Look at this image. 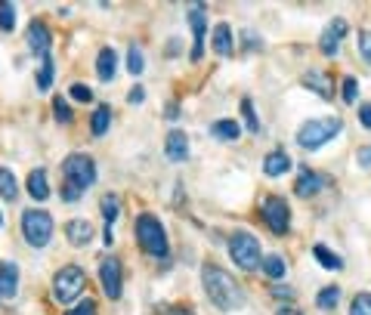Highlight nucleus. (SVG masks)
Instances as JSON below:
<instances>
[{
  "instance_id": "f257e3e1",
  "label": "nucleus",
  "mask_w": 371,
  "mask_h": 315,
  "mask_svg": "<svg viewBox=\"0 0 371 315\" xmlns=\"http://www.w3.org/2000/svg\"><path fill=\"white\" fill-rule=\"evenodd\" d=\"M201 281H204V294H207V300L214 303L216 309H223V312H232V309L245 306V290H241V284L235 281V278L229 275L226 269L207 263L201 269Z\"/></svg>"
},
{
  "instance_id": "f03ea898",
  "label": "nucleus",
  "mask_w": 371,
  "mask_h": 315,
  "mask_svg": "<svg viewBox=\"0 0 371 315\" xmlns=\"http://www.w3.org/2000/svg\"><path fill=\"white\" fill-rule=\"evenodd\" d=\"M340 130H344V121H340V117H313V121H306L297 130V145L306 148V152H319V148L325 145V142H331Z\"/></svg>"
},
{
  "instance_id": "7ed1b4c3",
  "label": "nucleus",
  "mask_w": 371,
  "mask_h": 315,
  "mask_svg": "<svg viewBox=\"0 0 371 315\" xmlns=\"http://www.w3.org/2000/svg\"><path fill=\"white\" fill-rule=\"evenodd\" d=\"M84 288H87V275H84L80 266H62L53 278V296H56V303H62V306L78 300V296L84 294Z\"/></svg>"
},
{
  "instance_id": "20e7f679",
  "label": "nucleus",
  "mask_w": 371,
  "mask_h": 315,
  "mask_svg": "<svg viewBox=\"0 0 371 315\" xmlns=\"http://www.w3.org/2000/svg\"><path fill=\"white\" fill-rule=\"evenodd\" d=\"M229 257L235 259V266L245 272H254L263 266V253H260V241L251 232H235L229 238Z\"/></svg>"
},
{
  "instance_id": "39448f33",
  "label": "nucleus",
  "mask_w": 371,
  "mask_h": 315,
  "mask_svg": "<svg viewBox=\"0 0 371 315\" xmlns=\"http://www.w3.org/2000/svg\"><path fill=\"white\" fill-rule=\"evenodd\" d=\"M136 241L152 257H167V232L161 226V220H155L152 213H142L136 220Z\"/></svg>"
},
{
  "instance_id": "423d86ee",
  "label": "nucleus",
  "mask_w": 371,
  "mask_h": 315,
  "mask_svg": "<svg viewBox=\"0 0 371 315\" xmlns=\"http://www.w3.org/2000/svg\"><path fill=\"white\" fill-rule=\"evenodd\" d=\"M62 176H65V185H74L78 191H84L96 183V164H93L90 154L74 152L62 161Z\"/></svg>"
},
{
  "instance_id": "0eeeda50",
  "label": "nucleus",
  "mask_w": 371,
  "mask_h": 315,
  "mask_svg": "<svg viewBox=\"0 0 371 315\" xmlns=\"http://www.w3.org/2000/svg\"><path fill=\"white\" fill-rule=\"evenodd\" d=\"M22 235L31 247H47L53 238V216L47 210H25L22 213Z\"/></svg>"
},
{
  "instance_id": "6e6552de",
  "label": "nucleus",
  "mask_w": 371,
  "mask_h": 315,
  "mask_svg": "<svg viewBox=\"0 0 371 315\" xmlns=\"http://www.w3.org/2000/svg\"><path fill=\"white\" fill-rule=\"evenodd\" d=\"M263 220H266V226H269L276 235H284L291 229V207H288V201L278 198V195H269L263 201Z\"/></svg>"
},
{
  "instance_id": "1a4fd4ad",
  "label": "nucleus",
  "mask_w": 371,
  "mask_h": 315,
  "mask_svg": "<svg viewBox=\"0 0 371 315\" xmlns=\"http://www.w3.org/2000/svg\"><path fill=\"white\" fill-rule=\"evenodd\" d=\"M99 281H102V290L111 296V300H117L124 290V278H121V263H117L115 257L102 259L99 263Z\"/></svg>"
},
{
  "instance_id": "9d476101",
  "label": "nucleus",
  "mask_w": 371,
  "mask_h": 315,
  "mask_svg": "<svg viewBox=\"0 0 371 315\" xmlns=\"http://www.w3.org/2000/svg\"><path fill=\"white\" fill-rule=\"evenodd\" d=\"M344 34H346V22H344V19H334V22H328V28L322 31V37H319V49L325 56H337Z\"/></svg>"
},
{
  "instance_id": "9b49d317",
  "label": "nucleus",
  "mask_w": 371,
  "mask_h": 315,
  "mask_svg": "<svg viewBox=\"0 0 371 315\" xmlns=\"http://www.w3.org/2000/svg\"><path fill=\"white\" fill-rule=\"evenodd\" d=\"M189 25H192V34H195V47H192V62L201 59L204 53V31H207V16H204V6L195 3L189 12Z\"/></svg>"
},
{
  "instance_id": "f8f14e48",
  "label": "nucleus",
  "mask_w": 371,
  "mask_h": 315,
  "mask_svg": "<svg viewBox=\"0 0 371 315\" xmlns=\"http://www.w3.org/2000/svg\"><path fill=\"white\" fill-rule=\"evenodd\" d=\"M328 183H331L328 176H319V173H313L309 167H303L300 176H297V183H294V191L300 198H313V195H319V191L325 189Z\"/></svg>"
},
{
  "instance_id": "ddd939ff",
  "label": "nucleus",
  "mask_w": 371,
  "mask_h": 315,
  "mask_svg": "<svg viewBox=\"0 0 371 315\" xmlns=\"http://www.w3.org/2000/svg\"><path fill=\"white\" fill-rule=\"evenodd\" d=\"M49 28L41 22V19H34V22L28 25V47H31V53H37L43 59V56H49Z\"/></svg>"
},
{
  "instance_id": "4468645a",
  "label": "nucleus",
  "mask_w": 371,
  "mask_h": 315,
  "mask_svg": "<svg viewBox=\"0 0 371 315\" xmlns=\"http://www.w3.org/2000/svg\"><path fill=\"white\" fill-rule=\"evenodd\" d=\"M164 154L170 161H186L189 158V136L183 130H170L164 139Z\"/></svg>"
},
{
  "instance_id": "2eb2a0df",
  "label": "nucleus",
  "mask_w": 371,
  "mask_h": 315,
  "mask_svg": "<svg viewBox=\"0 0 371 315\" xmlns=\"http://www.w3.org/2000/svg\"><path fill=\"white\" fill-rule=\"evenodd\" d=\"M291 170V158H288V152H284V148H276V152H269L263 158V173L266 176H284V173Z\"/></svg>"
},
{
  "instance_id": "dca6fc26",
  "label": "nucleus",
  "mask_w": 371,
  "mask_h": 315,
  "mask_svg": "<svg viewBox=\"0 0 371 315\" xmlns=\"http://www.w3.org/2000/svg\"><path fill=\"white\" fill-rule=\"evenodd\" d=\"M115 71H117V53L115 47H102L96 56V74L99 80H115Z\"/></svg>"
},
{
  "instance_id": "f3484780",
  "label": "nucleus",
  "mask_w": 371,
  "mask_h": 315,
  "mask_svg": "<svg viewBox=\"0 0 371 315\" xmlns=\"http://www.w3.org/2000/svg\"><path fill=\"white\" fill-rule=\"evenodd\" d=\"M303 86L315 90L322 99H334V93H331V80H328V74H325V71H319V68H309V71L303 74Z\"/></svg>"
},
{
  "instance_id": "a211bd4d",
  "label": "nucleus",
  "mask_w": 371,
  "mask_h": 315,
  "mask_svg": "<svg viewBox=\"0 0 371 315\" xmlns=\"http://www.w3.org/2000/svg\"><path fill=\"white\" fill-rule=\"evenodd\" d=\"M19 288V266L16 263H0V300L16 296Z\"/></svg>"
},
{
  "instance_id": "6ab92c4d",
  "label": "nucleus",
  "mask_w": 371,
  "mask_h": 315,
  "mask_svg": "<svg viewBox=\"0 0 371 315\" xmlns=\"http://www.w3.org/2000/svg\"><path fill=\"white\" fill-rule=\"evenodd\" d=\"M210 43H214V53H216V56H232V49H235L232 28H229L226 22H220V25L214 28V37H210Z\"/></svg>"
},
{
  "instance_id": "aec40b11",
  "label": "nucleus",
  "mask_w": 371,
  "mask_h": 315,
  "mask_svg": "<svg viewBox=\"0 0 371 315\" xmlns=\"http://www.w3.org/2000/svg\"><path fill=\"white\" fill-rule=\"evenodd\" d=\"M65 235L74 247H84L93 238V226L87 220H71V222H65Z\"/></svg>"
},
{
  "instance_id": "412c9836",
  "label": "nucleus",
  "mask_w": 371,
  "mask_h": 315,
  "mask_svg": "<svg viewBox=\"0 0 371 315\" xmlns=\"http://www.w3.org/2000/svg\"><path fill=\"white\" fill-rule=\"evenodd\" d=\"M28 195L34 198V201H43V198H49V183H47V170H31L28 173Z\"/></svg>"
},
{
  "instance_id": "4be33fe9",
  "label": "nucleus",
  "mask_w": 371,
  "mask_h": 315,
  "mask_svg": "<svg viewBox=\"0 0 371 315\" xmlns=\"http://www.w3.org/2000/svg\"><path fill=\"white\" fill-rule=\"evenodd\" d=\"M313 257H315V259H319V263H322V269H331V272L344 269V259H340V257H337V253H334V250H328L325 244H315V247H313Z\"/></svg>"
},
{
  "instance_id": "5701e85b",
  "label": "nucleus",
  "mask_w": 371,
  "mask_h": 315,
  "mask_svg": "<svg viewBox=\"0 0 371 315\" xmlns=\"http://www.w3.org/2000/svg\"><path fill=\"white\" fill-rule=\"evenodd\" d=\"M99 210H102L105 226H111V222L121 216V198H117V195H102V201H99Z\"/></svg>"
},
{
  "instance_id": "b1692460",
  "label": "nucleus",
  "mask_w": 371,
  "mask_h": 315,
  "mask_svg": "<svg viewBox=\"0 0 371 315\" xmlns=\"http://www.w3.org/2000/svg\"><path fill=\"white\" fill-rule=\"evenodd\" d=\"M109 124H111V108H109V105H99V108L93 111V121H90L93 136H105Z\"/></svg>"
},
{
  "instance_id": "393cba45",
  "label": "nucleus",
  "mask_w": 371,
  "mask_h": 315,
  "mask_svg": "<svg viewBox=\"0 0 371 315\" xmlns=\"http://www.w3.org/2000/svg\"><path fill=\"white\" fill-rule=\"evenodd\" d=\"M210 133L220 136V139H226V142H235L238 139V133H241V127H238V121H216L214 127H210Z\"/></svg>"
},
{
  "instance_id": "a878e982",
  "label": "nucleus",
  "mask_w": 371,
  "mask_h": 315,
  "mask_svg": "<svg viewBox=\"0 0 371 315\" xmlns=\"http://www.w3.org/2000/svg\"><path fill=\"white\" fill-rule=\"evenodd\" d=\"M260 269H263L269 278H284V272H288V263H284L278 253H269V257H263V266H260Z\"/></svg>"
},
{
  "instance_id": "bb28decb",
  "label": "nucleus",
  "mask_w": 371,
  "mask_h": 315,
  "mask_svg": "<svg viewBox=\"0 0 371 315\" xmlns=\"http://www.w3.org/2000/svg\"><path fill=\"white\" fill-rule=\"evenodd\" d=\"M16 195H19L16 176H12L6 167H0V198H6V201H16Z\"/></svg>"
},
{
  "instance_id": "cd10ccee",
  "label": "nucleus",
  "mask_w": 371,
  "mask_h": 315,
  "mask_svg": "<svg viewBox=\"0 0 371 315\" xmlns=\"http://www.w3.org/2000/svg\"><path fill=\"white\" fill-rule=\"evenodd\" d=\"M315 303H319V309H334L340 303V288H337V284H328V288H322L319 296H315Z\"/></svg>"
},
{
  "instance_id": "c85d7f7f",
  "label": "nucleus",
  "mask_w": 371,
  "mask_h": 315,
  "mask_svg": "<svg viewBox=\"0 0 371 315\" xmlns=\"http://www.w3.org/2000/svg\"><path fill=\"white\" fill-rule=\"evenodd\" d=\"M49 84H53V59L43 56V59H41V71H37V90H49Z\"/></svg>"
},
{
  "instance_id": "c756f323",
  "label": "nucleus",
  "mask_w": 371,
  "mask_h": 315,
  "mask_svg": "<svg viewBox=\"0 0 371 315\" xmlns=\"http://www.w3.org/2000/svg\"><path fill=\"white\" fill-rule=\"evenodd\" d=\"M16 28V6L0 0V31H12Z\"/></svg>"
},
{
  "instance_id": "7c9ffc66",
  "label": "nucleus",
  "mask_w": 371,
  "mask_h": 315,
  "mask_svg": "<svg viewBox=\"0 0 371 315\" xmlns=\"http://www.w3.org/2000/svg\"><path fill=\"white\" fill-rule=\"evenodd\" d=\"M127 71L130 74H142V71H146V59H142V49L139 47H130L127 49Z\"/></svg>"
},
{
  "instance_id": "2f4dec72",
  "label": "nucleus",
  "mask_w": 371,
  "mask_h": 315,
  "mask_svg": "<svg viewBox=\"0 0 371 315\" xmlns=\"http://www.w3.org/2000/svg\"><path fill=\"white\" fill-rule=\"evenodd\" d=\"M350 315H371V294H356L350 303Z\"/></svg>"
},
{
  "instance_id": "473e14b6",
  "label": "nucleus",
  "mask_w": 371,
  "mask_h": 315,
  "mask_svg": "<svg viewBox=\"0 0 371 315\" xmlns=\"http://www.w3.org/2000/svg\"><path fill=\"white\" fill-rule=\"evenodd\" d=\"M53 111H56V121H59V124H71V121H74L71 108H68V102H65L62 96L53 99Z\"/></svg>"
},
{
  "instance_id": "72a5a7b5",
  "label": "nucleus",
  "mask_w": 371,
  "mask_h": 315,
  "mask_svg": "<svg viewBox=\"0 0 371 315\" xmlns=\"http://www.w3.org/2000/svg\"><path fill=\"white\" fill-rule=\"evenodd\" d=\"M241 115H245L247 130H251V133H260V121H257V115H254V105H251V99H241Z\"/></svg>"
},
{
  "instance_id": "f704fd0d",
  "label": "nucleus",
  "mask_w": 371,
  "mask_h": 315,
  "mask_svg": "<svg viewBox=\"0 0 371 315\" xmlns=\"http://www.w3.org/2000/svg\"><path fill=\"white\" fill-rule=\"evenodd\" d=\"M99 312V306H96V300H90V296H87V300H80L78 306L74 309H68L65 315H96Z\"/></svg>"
},
{
  "instance_id": "c9c22d12",
  "label": "nucleus",
  "mask_w": 371,
  "mask_h": 315,
  "mask_svg": "<svg viewBox=\"0 0 371 315\" xmlns=\"http://www.w3.org/2000/svg\"><path fill=\"white\" fill-rule=\"evenodd\" d=\"M359 99V84H356V78H344V102H356Z\"/></svg>"
},
{
  "instance_id": "e433bc0d",
  "label": "nucleus",
  "mask_w": 371,
  "mask_h": 315,
  "mask_svg": "<svg viewBox=\"0 0 371 315\" xmlns=\"http://www.w3.org/2000/svg\"><path fill=\"white\" fill-rule=\"evenodd\" d=\"M359 53L371 65V31H359Z\"/></svg>"
},
{
  "instance_id": "4c0bfd02",
  "label": "nucleus",
  "mask_w": 371,
  "mask_h": 315,
  "mask_svg": "<svg viewBox=\"0 0 371 315\" xmlns=\"http://www.w3.org/2000/svg\"><path fill=\"white\" fill-rule=\"evenodd\" d=\"M68 93H71V99H78V102H90L93 99V90L87 84H71V90Z\"/></svg>"
},
{
  "instance_id": "58836bf2",
  "label": "nucleus",
  "mask_w": 371,
  "mask_h": 315,
  "mask_svg": "<svg viewBox=\"0 0 371 315\" xmlns=\"http://www.w3.org/2000/svg\"><path fill=\"white\" fill-rule=\"evenodd\" d=\"M359 121L365 130H371V105H359Z\"/></svg>"
},
{
  "instance_id": "ea45409f",
  "label": "nucleus",
  "mask_w": 371,
  "mask_h": 315,
  "mask_svg": "<svg viewBox=\"0 0 371 315\" xmlns=\"http://www.w3.org/2000/svg\"><path fill=\"white\" fill-rule=\"evenodd\" d=\"M142 99H146V90H142V86H133V90L127 93V102H130V105H139Z\"/></svg>"
},
{
  "instance_id": "a19ab883",
  "label": "nucleus",
  "mask_w": 371,
  "mask_h": 315,
  "mask_svg": "<svg viewBox=\"0 0 371 315\" xmlns=\"http://www.w3.org/2000/svg\"><path fill=\"white\" fill-rule=\"evenodd\" d=\"M62 198H65V201H78L80 191L74 189V185H62Z\"/></svg>"
},
{
  "instance_id": "79ce46f5",
  "label": "nucleus",
  "mask_w": 371,
  "mask_h": 315,
  "mask_svg": "<svg viewBox=\"0 0 371 315\" xmlns=\"http://www.w3.org/2000/svg\"><path fill=\"white\" fill-rule=\"evenodd\" d=\"M272 296H278V300H282V296H284V300H291L294 290H291V288H278V284H276V288H272Z\"/></svg>"
},
{
  "instance_id": "37998d69",
  "label": "nucleus",
  "mask_w": 371,
  "mask_h": 315,
  "mask_svg": "<svg viewBox=\"0 0 371 315\" xmlns=\"http://www.w3.org/2000/svg\"><path fill=\"white\" fill-rule=\"evenodd\" d=\"M359 164L371 167V148H362V152H359Z\"/></svg>"
},
{
  "instance_id": "c03bdc74",
  "label": "nucleus",
  "mask_w": 371,
  "mask_h": 315,
  "mask_svg": "<svg viewBox=\"0 0 371 315\" xmlns=\"http://www.w3.org/2000/svg\"><path fill=\"white\" fill-rule=\"evenodd\" d=\"M177 115H179L177 102H170V105H167V117H170V121H177Z\"/></svg>"
},
{
  "instance_id": "a18cd8bd",
  "label": "nucleus",
  "mask_w": 371,
  "mask_h": 315,
  "mask_svg": "<svg viewBox=\"0 0 371 315\" xmlns=\"http://www.w3.org/2000/svg\"><path fill=\"white\" fill-rule=\"evenodd\" d=\"M276 315H300V312H297V309L294 306H282V309H278V312Z\"/></svg>"
},
{
  "instance_id": "49530a36",
  "label": "nucleus",
  "mask_w": 371,
  "mask_h": 315,
  "mask_svg": "<svg viewBox=\"0 0 371 315\" xmlns=\"http://www.w3.org/2000/svg\"><path fill=\"white\" fill-rule=\"evenodd\" d=\"M173 315H192V312H186V309H179V312H173Z\"/></svg>"
},
{
  "instance_id": "de8ad7c7",
  "label": "nucleus",
  "mask_w": 371,
  "mask_h": 315,
  "mask_svg": "<svg viewBox=\"0 0 371 315\" xmlns=\"http://www.w3.org/2000/svg\"><path fill=\"white\" fill-rule=\"evenodd\" d=\"M0 226H3V213H0Z\"/></svg>"
}]
</instances>
